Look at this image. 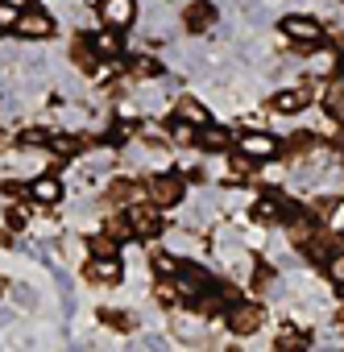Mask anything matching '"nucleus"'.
<instances>
[{"label":"nucleus","mask_w":344,"mask_h":352,"mask_svg":"<svg viewBox=\"0 0 344 352\" xmlns=\"http://www.w3.org/2000/svg\"><path fill=\"white\" fill-rule=\"evenodd\" d=\"M228 327H233L237 336H253V331L261 327V311H257V307H233Z\"/></svg>","instance_id":"7"},{"label":"nucleus","mask_w":344,"mask_h":352,"mask_svg":"<svg viewBox=\"0 0 344 352\" xmlns=\"http://www.w3.org/2000/svg\"><path fill=\"white\" fill-rule=\"evenodd\" d=\"M13 25H17L21 38H50V30H54V21L46 13H21Z\"/></svg>","instance_id":"4"},{"label":"nucleus","mask_w":344,"mask_h":352,"mask_svg":"<svg viewBox=\"0 0 344 352\" xmlns=\"http://www.w3.org/2000/svg\"><path fill=\"white\" fill-rule=\"evenodd\" d=\"M175 112H179V120H183V124H191V129H204V124L212 120V116H208V108H204L200 100H179V108H175Z\"/></svg>","instance_id":"8"},{"label":"nucleus","mask_w":344,"mask_h":352,"mask_svg":"<svg viewBox=\"0 0 344 352\" xmlns=\"http://www.w3.org/2000/svg\"><path fill=\"white\" fill-rule=\"evenodd\" d=\"M13 298H17V302H21V307H34V302H38V298H34V290H30V286H13Z\"/></svg>","instance_id":"23"},{"label":"nucleus","mask_w":344,"mask_h":352,"mask_svg":"<svg viewBox=\"0 0 344 352\" xmlns=\"http://www.w3.org/2000/svg\"><path fill=\"white\" fill-rule=\"evenodd\" d=\"M183 21H187V30H191V34H204V30H212V21H216V9H212V5H191Z\"/></svg>","instance_id":"9"},{"label":"nucleus","mask_w":344,"mask_h":352,"mask_svg":"<svg viewBox=\"0 0 344 352\" xmlns=\"http://www.w3.org/2000/svg\"><path fill=\"white\" fill-rule=\"evenodd\" d=\"M340 79H344V63H340Z\"/></svg>","instance_id":"29"},{"label":"nucleus","mask_w":344,"mask_h":352,"mask_svg":"<svg viewBox=\"0 0 344 352\" xmlns=\"http://www.w3.org/2000/svg\"><path fill=\"white\" fill-rule=\"evenodd\" d=\"M5 9H30V0H5Z\"/></svg>","instance_id":"28"},{"label":"nucleus","mask_w":344,"mask_h":352,"mask_svg":"<svg viewBox=\"0 0 344 352\" xmlns=\"http://www.w3.org/2000/svg\"><path fill=\"white\" fill-rule=\"evenodd\" d=\"M153 265H158L162 274H179V261H175V257H166V253H158V261H153Z\"/></svg>","instance_id":"24"},{"label":"nucleus","mask_w":344,"mask_h":352,"mask_svg":"<svg viewBox=\"0 0 344 352\" xmlns=\"http://www.w3.org/2000/svg\"><path fill=\"white\" fill-rule=\"evenodd\" d=\"M204 290H208L204 270H195V265H179V294H183V298H200Z\"/></svg>","instance_id":"6"},{"label":"nucleus","mask_w":344,"mask_h":352,"mask_svg":"<svg viewBox=\"0 0 344 352\" xmlns=\"http://www.w3.org/2000/svg\"><path fill=\"white\" fill-rule=\"evenodd\" d=\"M307 344V336H282V348H303Z\"/></svg>","instance_id":"26"},{"label":"nucleus","mask_w":344,"mask_h":352,"mask_svg":"<svg viewBox=\"0 0 344 352\" xmlns=\"http://www.w3.org/2000/svg\"><path fill=\"white\" fill-rule=\"evenodd\" d=\"M104 232H108V236H112L116 245H120V241H129V236H137V232H133V220H129V216H112V220L104 224Z\"/></svg>","instance_id":"17"},{"label":"nucleus","mask_w":344,"mask_h":352,"mask_svg":"<svg viewBox=\"0 0 344 352\" xmlns=\"http://www.w3.org/2000/svg\"><path fill=\"white\" fill-rule=\"evenodd\" d=\"M34 199L38 204H58V195H63V187H58V179H34Z\"/></svg>","instance_id":"14"},{"label":"nucleus","mask_w":344,"mask_h":352,"mask_svg":"<svg viewBox=\"0 0 344 352\" xmlns=\"http://www.w3.org/2000/svg\"><path fill=\"white\" fill-rule=\"evenodd\" d=\"M332 253H336V241H332V236H315V232L307 236V257H311V261H327Z\"/></svg>","instance_id":"15"},{"label":"nucleus","mask_w":344,"mask_h":352,"mask_svg":"<svg viewBox=\"0 0 344 352\" xmlns=\"http://www.w3.org/2000/svg\"><path fill=\"white\" fill-rule=\"evenodd\" d=\"M92 278L96 282H120V261L112 253H104L100 261H92Z\"/></svg>","instance_id":"12"},{"label":"nucleus","mask_w":344,"mask_h":352,"mask_svg":"<svg viewBox=\"0 0 344 352\" xmlns=\"http://www.w3.org/2000/svg\"><path fill=\"white\" fill-rule=\"evenodd\" d=\"M200 141H204V149H224L233 137H228V129H216V124H204L200 129Z\"/></svg>","instance_id":"16"},{"label":"nucleus","mask_w":344,"mask_h":352,"mask_svg":"<svg viewBox=\"0 0 344 352\" xmlns=\"http://www.w3.org/2000/svg\"><path fill=\"white\" fill-rule=\"evenodd\" d=\"M96 50H104V54H116V38H108V34H104V38H96Z\"/></svg>","instance_id":"25"},{"label":"nucleus","mask_w":344,"mask_h":352,"mask_svg":"<svg viewBox=\"0 0 344 352\" xmlns=\"http://www.w3.org/2000/svg\"><path fill=\"white\" fill-rule=\"evenodd\" d=\"M104 319L112 327H133V315H125V311H104Z\"/></svg>","instance_id":"21"},{"label":"nucleus","mask_w":344,"mask_h":352,"mask_svg":"<svg viewBox=\"0 0 344 352\" xmlns=\"http://www.w3.org/2000/svg\"><path fill=\"white\" fill-rule=\"evenodd\" d=\"M141 195H145V191H141L137 183H129V179H116V183L108 187V199H112V204H137Z\"/></svg>","instance_id":"11"},{"label":"nucleus","mask_w":344,"mask_h":352,"mask_svg":"<svg viewBox=\"0 0 344 352\" xmlns=\"http://www.w3.org/2000/svg\"><path fill=\"white\" fill-rule=\"evenodd\" d=\"M141 344H145V348H153V352H162V348H166V340H158V336H145Z\"/></svg>","instance_id":"27"},{"label":"nucleus","mask_w":344,"mask_h":352,"mask_svg":"<svg viewBox=\"0 0 344 352\" xmlns=\"http://www.w3.org/2000/svg\"><path fill=\"white\" fill-rule=\"evenodd\" d=\"M25 224H30V212L25 208H13L9 212V228H25Z\"/></svg>","instance_id":"22"},{"label":"nucleus","mask_w":344,"mask_h":352,"mask_svg":"<svg viewBox=\"0 0 344 352\" xmlns=\"http://www.w3.org/2000/svg\"><path fill=\"white\" fill-rule=\"evenodd\" d=\"M327 112L344 120V87H332V91H327Z\"/></svg>","instance_id":"19"},{"label":"nucleus","mask_w":344,"mask_h":352,"mask_svg":"<svg viewBox=\"0 0 344 352\" xmlns=\"http://www.w3.org/2000/svg\"><path fill=\"white\" fill-rule=\"evenodd\" d=\"M307 96H311L307 87H294V91H278V96H274V108H278V112H299V108L307 104Z\"/></svg>","instance_id":"13"},{"label":"nucleus","mask_w":344,"mask_h":352,"mask_svg":"<svg viewBox=\"0 0 344 352\" xmlns=\"http://www.w3.org/2000/svg\"><path fill=\"white\" fill-rule=\"evenodd\" d=\"M145 195H149L158 208H175V204L183 199V179H175V174H158Z\"/></svg>","instance_id":"1"},{"label":"nucleus","mask_w":344,"mask_h":352,"mask_svg":"<svg viewBox=\"0 0 344 352\" xmlns=\"http://www.w3.org/2000/svg\"><path fill=\"white\" fill-rule=\"evenodd\" d=\"M71 54L79 58V67H96V42H87V38H79V42L71 46Z\"/></svg>","instance_id":"18"},{"label":"nucleus","mask_w":344,"mask_h":352,"mask_svg":"<svg viewBox=\"0 0 344 352\" xmlns=\"http://www.w3.org/2000/svg\"><path fill=\"white\" fill-rule=\"evenodd\" d=\"M327 274H332L336 286H344V253H332L327 257Z\"/></svg>","instance_id":"20"},{"label":"nucleus","mask_w":344,"mask_h":352,"mask_svg":"<svg viewBox=\"0 0 344 352\" xmlns=\"http://www.w3.org/2000/svg\"><path fill=\"white\" fill-rule=\"evenodd\" d=\"M100 17H104L108 30H129L133 17H137V5H133V0H104V5H100Z\"/></svg>","instance_id":"2"},{"label":"nucleus","mask_w":344,"mask_h":352,"mask_svg":"<svg viewBox=\"0 0 344 352\" xmlns=\"http://www.w3.org/2000/svg\"><path fill=\"white\" fill-rule=\"evenodd\" d=\"M241 153H249V157H274L278 153V141L274 137H266V133H245L241 137Z\"/></svg>","instance_id":"5"},{"label":"nucleus","mask_w":344,"mask_h":352,"mask_svg":"<svg viewBox=\"0 0 344 352\" xmlns=\"http://www.w3.org/2000/svg\"><path fill=\"white\" fill-rule=\"evenodd\" d=\"M282 34L286 38H294V42H319V21H311V17H299V13H290L286 21H282Z\"/></svg>","instance_id":"3"},{"label":"nucleus","mask_w":344,"mask_h":352,"mask_svg":"<svg viewBox=\"0 0 344 352\" xmlns=\"http://www.w3.org/2000/svg\"><path fill=\"white\" fill-rule=\"evenodd\" d=\"M129 220H133V232H137V236H153V232L162 228L158 212H149V208H133V212H129Z\"/></svg>","instance_id":"10"}]
</instances>
